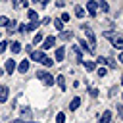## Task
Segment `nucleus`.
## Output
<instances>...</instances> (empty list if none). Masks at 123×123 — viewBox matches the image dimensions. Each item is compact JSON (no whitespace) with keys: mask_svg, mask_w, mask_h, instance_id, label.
<instances>
[{"mask_svg":"<svg viewBox=\"0 0 123 123\" xmlns=\"http://www.w3.org/2000/svg\"><path fill=\"white\" fill-rule=\"evenodd\" d=\"M104 37L111 42V46L113 48H119V50H123V35L121 33H111V31H104Z\"/></svg>","mask_w":123,"mask_h":123,"instance_id":"f257e3e1","label":"nucleus"},{"mask_svg":"<svg viewBox=\"0 0 123 123\" xmlns=\"http://www.w3.org/2000/svg\"><path fill=\"white\" fill-rule=\"evenodd\" d=\"M37 77L46 85V86H50V85H54V77L48 73V71H37Z\"/></svg>","mask_w":123,"mask_h":123,"instance_id":"f03ea898","label":"nucleus"},{"mask_svg":"<svg viewBox=\"0 0 123 123\" xmlns=\"http://www.w3.org/2000/svg\"><path fill=\"white\" fill-rule=\"evenodd\" d=\"M86 12H88V15H96V12H98V2L96 0H88L86 2Z\"/></svg>","mask_w":123,"mask_h":123,"instance_id":"7ed1b4c3","label":"nucleus"},{"mask_svg":"<svg viewBox=\"0 0 123 123\" xmlns=\"http://www.w3.org/2000/svg\"><path fill=\"white\" fill-rule=\"evenodd\" d=\"M40 42H42V50H48V48H52V46L56 44V37H46V38H42Z\"/></svg>","mask_w":123,"mask_h":123,"instance_id":"20e7f679","label":"nucleus"},{"mask_svg":"<svg viewBox=\"0 0 123 123\" xmlns=\"http://www.w3.org/2000/svg\"><path fill=\"white\" fill-rule=\"evenodd\" d=\"M29 56H31V60H33V62H42L44 52H40V50H29Z\"/></svg>","mask_w":123,"mask_h":123,"instance_id":"39448f33","label":"nucleus"},{"mask_svg":"<svg viewBox=\"0 0 123 123\" xmlns=\"http://www.w3.org/2000/svg\"><path fill=\"white\" fill-rule=\"evenodd\" d=\"M85 31H86V42L94 48V46H96V37H94V33H92L88 27H85Z\"/></svg>","mask_w":123,"mask_h":123,"instance_id":"423d86ee","label":"nucleus"},{"mask_svg":"<svg viewBox=\"0 0 123 123\" xmlns=\"http://www.w3.org/2000/svg\"><path fill=\"white\" fill-rule=\"evenodd\" d=\"M96 63H104V65H110L111 69H115V62H113L111 58H98Z\"/></svg>","mask_w":123,"mask_h":123,"instance_id":"0eeeda50","label":"nucleus"},{"mask_svg":"<svg viewBox=\"0 0 123 123\" xmlns=\"http://www.w3.org/2000/svg\"><path fill=\"white\" fill-rule=\"evenodd\" d=\"M4 71H6L8 75H12V73L15 71V62H13V60H6V67H4Z\"/></svg>","mask_w":123,"mask_h":123,"instance_id":"6e6552de","label":"nucleus"},{"mask_svg":"<svg viewBox=\"0 0 123 123\" xmlns=\"http://www.w3.org/2000/svg\"><path fill=\"white\" fill-rule=\"evenodd\" d=\"M79 46H81V48H83L85 52H90V54L94 52V48H92V46H90V44H88L86 40H83V38H79Z\"/></svg>","mask_w":123,"mask_h":123,"instance_id":"1a4fd4ad","label":"nucleus"},{"mask_svg":"<svg viewBox=\"0 0 123 123\" xmlns=\"http://www.w3.org/2000/svg\"><path fill=\"white\" fill-rule=\"evenodd\" d=\"M110 121H111V111L106 110V111L100 115V121H98V123H110Z\"/></svg>","mask_w":123,"mask_h":123,"instance_id":"9d476101","label":"nucleus"},{"mask_svg":"<svg viewBox=\"0 0 123 123\" xmlns=\"http://www.w3.org/2000/svg\"><path fill=\"white\" fill-rule=\"evenodd\" d=\"M17 69H19V73H27V69H29V60H21L19 65H17Z\"/></svg>","mask_w":123,"mask_h":123,"instance_id":"9b49d317","label":"nucleus"},{"mask_svg":"<svg viewBox=\"0 0 123 123\" xmlns=\"http://www.w3.org/2000/svg\"><path fill=\"white\" fill-rule=\"evenodd\" d=\"M8 46H10V50H12L13 54H19V52H21V44H19L17 40H15V42H10Z\"/></svg>","mask_w":123,"mask_h":123,"instance_id":"f8f14e48","label":"nucleus"},{"mask_svg":"<svg viewBox=\"0 0 123 123\" xmlns=\"http://www.w3.org/2000/svg\"><path fill=\"white\" fill-rule=\"evenodd\" d=\"M79 106H81V98H79V96H75V98L71 100V104H69V110H71V111H75Z\"/></svg>","mask_w":123,"mask_h":123,"instance_id":"ddd939ff","label":"nucleus"},{"mask_svg":"<svg viewBox=\"0 0 123 123\" xmlns=\"http://www.w3.org/2000/svg\"><path fill=\"white\" fill-rule=\"evenodd\" d=\"M96 2H98V8H100L104 13H108V12H110V6H108V2H106V0H96Z\"/></svg>","mask_w":123,"mask_h":123,"instance_id":"4468645a","label":"nucleus"},{"mask_svg":"<svg viewBox=\"0 0 123 123\" xmlns=\"http://www.w3.org/2000/svg\"><path fill=\"white\" fill-rule=\"evenodd\" d=\"M54 81L58 83V86H60V88H62V92H63V90H65V77H62V75H58V77H56Z\"/></svg>","mask_w":123,"mask_h":123,"instance_id":"2eb2a0df","label":"nucleus"},{"mask_svg":"<svg viewBox=\"0 0 123 123\" xmlns=\"http://www.w3.org/2000/svg\"><path fill=\"white\" fill-rule=\"evenodd\" d=\"M60 38L62 40H69V38H73V31H60Z\"/></svg>","mask_w":123,"mask_h":123,"instance_id":"dca6fc26","label":"nucleus"},{"mask_svg":"<svg viewBox=\"0 0 123 123\" xmlns=\"http://www.w3.org/2000/svg\"><path fill=\"white\" fill-rule=\"evenodd\" d=\"M8 100V86H0V102Z\"/></svg>","mask_w":123,"mask_h":123,"instance_id":"f3484780","label":"nucleus"},{"mask_svg":"<svg viewBox=\"0 0 123 123\" xmlns=\"http://www.w3.org/2000/svg\"><path fill=\"white\" fill-rule=\"evenodd\" d=\"M27 15H29V21H38V13H37L35 10H29Z\"/></svg>","mask_w":123,"mask_h":123,"instance_id":"a211bd4d","label":"nucleus"},{"mask_svg":"<svg viewBox=\"0 0 123 123\" xmlns=\"http://www.w3.org/2000/svg\"><path fill=\"white\" fill-rule=\"evenodd\" d=\"M63 56H65V50H63V46H62V48H58V50H56V60H58V62H62V60H63Z\"/></svg>","mask_w":123,"mask_h":123,"instance_id":"6ab92c4d","label":"nucleus"},{"mask_svg":"<svg viewBox=\"0 0 123 123\" xmlns=\"http://www.w3.org/2000/svg\"><path fill=\"white\" fill-rule=\"evenodd\" d=\"M81 63H83L88 71H94V69H96V62H81Z\"/></svg>","mask_w":123,"mask_h":123,"instance_id":"aec40b11","label":"nucleus"},{"mask_svg":"<svg viewBox=\"0 0 123 123\" xmlns=\"http://www.w3.org/2000/svg\"><path fill=\"white\" fill-rule=\"evenodd\" d=\"M21 115H23L21 119H31V115H33V113H31V110H29V108H21Z\"/></svg>","mask_w":123,"mask_h":123,"instance_id":"412c9836","label":"nucleus"},{"mask_svg":"<svg viewBox=\"0 0 123 123\" xmlns=\"http://www.w3.org/2000/svg\"><path fill=\"white\" fill-rule=\"evenodd\" d=\"M38 27V21H31L29 25H25V31H35Z\"/></svg>","mask_w":123,"mask_h":123,"instance_id":"4be33fe9","label":"nucleus"},{"mask_svg":"<svg viewBox=\"0 0 123 123\" xmlns=\"http://www.w3.org/2000/svg\"><path fill=\"white\" fill-rule=\"evenodd\" d=\"M75 15H77V17H85V10H83L81 6H75Z\"/></svg>","mask_w":123,"mask_h":123,"instance_id":"5701e85b","label":"nucleus"},{"mask_svg":"<svg viewBox=\"0 0 123 123\" xmlns=\"http://www.w3.org/2000/svg\"><path fill=\"white\" fill-rule=\"evenodd\" d=\"M40 63H42V65H46V67H50V65H52V63H54V60H52V58H46V56H44V58H42V62H40Z\"/></svg>","mask_w":123,"mask_h":123,"instance_id":"b1692460","label":"nucleus"},{"mask_svg":"<svg viewBox=\"0 0 123 123\" xmlns=\"http://www.w3.org/2000/svg\"><path fill=\"white\" fill-rule=\"evenodd\" d=\"M54 25H56V29H58V31H63V21H62V19H56V21H54Z\"/></svg>","mask_w":123,"mask_h":123,"instance_id":"393cba45","label":"nucleus"},{"mask_svg":"<svg viewBox=\"0 0 123 123\" xmlns=\"http://www.w3.org/2000/svg\"><path fill=\"white\" fill-rule=\"evenodd\" d=\"M6 27H8V31H6V33H13V29H15V21H8V25H6Z\"/></svg>","mask_w":123,"mask_h":123,"instance_id":"a878e982","label":"nucleus"},{"mask_svg":"<svg viewBox=\"0 0 123 123\" xmlns=\"http://www.w3.org/2000/svg\"><path fill=\"white\" fill-rule=\"evenodd\" d=\"M56 123H65V115H63L62 111H60V113L56 115Z\"/></svg>","mask_w":123,"mask_h":123,"instance_id":"bb28decb","label":"nucleus"},{"mask_svg":"<svg viewBox=\"0 0 123 123\" xmlns=\"http://www.w3.org/2000/svg\"><path fill=\"white\" fill-rule=\"evenodd\" d=\"M40 40H42V33H37V35H35V38H33V44H38Z\"/></svg>","mask_w":123,"mask_h":123,"instance_id":"cd10ccee","label":"nucleus"},{"mask_svg":"<svg viewBox=\"0 0 123 123\" xmlns=\"http://www.w3.org/2000/svg\"><path fill=\"white\" fill-rule=\"evenodd\" d=\"M106 73H108L106 67H100V69H98V75H100V77H106Z\"/></svg>","mask_w":123,"mask_h":123,"instance_id":"c85d7f7f","label":"nucleus"},{"mask_svg":"<svg viewBox=\"0 0 123 123\" xmlns=\"http://www.w3.org/2000/svg\"><path fill=\"white\" fill-rule=\"evenodd\" d=\"M6 46H8V42H6V40H0V54L6 50Z\"/></svg>","mask_w":123,"mask_h":123,"instance_id":"c756f323","label":"nucleus"},{"mask_svg":"<svg viewBox=\"0 0 123 123\" xmlns=\"http://www.w3.org/2000/svg\"><path fill=\"white\" fill-rule=\"evenodd\" d=\"M88 92H90V96H94V98L98 96V88H88Z\"/></svg>","mask_w":123,"mask_h":123,"instance_id":"7c9ffc66","label":"nucleus"},{"mask_svg":"<svg viewBox=\"0 0 123 123\" xmlns=\"http://www.w3.org/2000/svg\"><path fill=\"white\" fill-rule=\"evenodd\" d=\"M8 25V17H0V27H6Z\"/></svg>","mask_w":123,"mask_h":123,"instance_id":"2f4dec72","label":"nucleus"},{"mask_svg":"<svg viewBox=\"0 0 123 123\" xmlns=\"http://www.w3.org/2000/svg\"><path fill=\"white\" fill-rule=\"evenodd\" d=\"M56 6H58V8H63V6H65V0H58Z\"/></svg>","mask_w":123,"mask_h":123,"instance_id":"473e14b6","label":"nucleus"},{"mask_svg":"<svg viewBox=\"0 0 123 123\" xmlns=\"http://www.w3.org/2000/svg\"><path fill=\"white\" fill-rule=\"evenodd\" d=\"M37 2H38L42 8H46V6H48V0H37Z\"/></svg>","mask_w":123,"mask_h":123,"instance_id":"72a5a7b5","label":"nucleus"},{"mask_svg":"<svg viewBox=\"0 0 123 123\" xmlns=\"http://www.w3.org/2000/svg\"><path fill=\"white\" fill-rule=\"evenodd\" d=\"M62 21H69V13H62Z\"/></svg>","mask_w":123,"mask_h":123,"instance_id":"f704fd0d","label":"nucleus"},{"mask_svg":"<svg viewBox=\"0 0 123 123\" xmlns=\"http://www.w3.org/2000/svg\"><path fill=\"white\" fill-rule=\"evenodd\" d=\"M21 6H23V8H27V6H29V0H21Z\"/></svg>","mask_w":123,"mask_h":123,"instance_id":"c9c22d12","label":"nucleus"},{"mask_svg":"<svg viewBox=\"0 0 123 123\" xmlns=\"http://www.w3.org/2000/svg\"><path fill=\"white\" fill-rule=\"evenodd\" d=\"M13 123H27V121H25V119H15Z\"/></svg>","mask_w":123,"mask_h":123,"instance_id":"e433bc0d","label":"nucleus"},{"mask_svg":"<svg viewBox=\"0 0 123 123\" xmlns=\"http://www.w3.org/2000/svg\"><path fill=\"white\" fill-rule=\"evenodd\" d=\"M119 62L123 63V50H121V54H119Z\"/></svg>","mask_w":123,"mask_h":123,"instance_id":"4c0bfd02","label":"nucleus"},{"mask_svg":"<svg viewBox=\"0 0 123 123\" xmlns=\"http://www.w3.org/2000/svg\"><path fill=\"white\" fill-rule=\"evenodd\" d=\"M12 2H13V6H17V0H12Z\"/></svg>","mask_w":123,"mask_h":123,"instance_id":"58836bf2","label":"nucleus"},{"mask_svg":"<svg viewBox=\"0 0 123 123\" xmlns=\"http://www.w3.org/2000/svg\"><path fill=\"white\" fill-rule=\"evenodd\" d=\"M121 86H123V77H121Z\"/></svg>","mask_w":123,"mask_h":123,"instance_id":"ea45409f","label":"nucleus"},{"mask_svg":"<svg viewBox=\"0 0 123 123\" xmlns=\"http://www.w3.org/2000/svg\"><path fill=\"white\" fill-rule=\"evenodd\" d=\"M31 2H37V0H31Z\"/></svg>","mask_w":123,"mask_h":123,"instance_id":"a19ab883","label":"nucleus"},{"mask_svg":"<svg viewBox=\"0 0 123 123\" xmlns=\"http://www.w3.org/2000/svg\"><path fill=\"white\" fill-rule=\"evenodd\" d=\"M0 75H2V69H0Z\"/></svg>","mask_w":123,"mask_h":123,"instance_id":"79ce46f5","label":"nucleus"}]
</instances>
